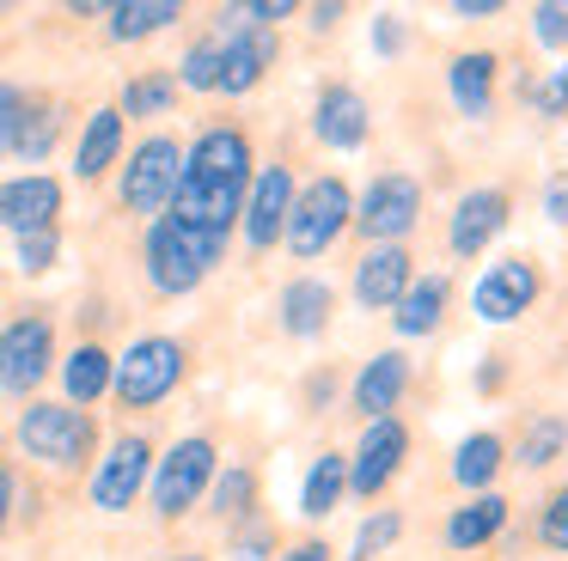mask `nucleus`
I'll return each instance as SVG.
<instances>
[{
	"instance_id": "nucleus-10",
	"label": "nucleus",
	"mask_w": 568,
	"mask_h": 561,
	"mask_svg": "<svg viewBox=\"0 0 568 561\" xmlns=\"http://www.w3.org/2000/svg\"><path fill=\"white\" fill-rule=\"evenodd\" d=\"M544 293V275L531 256H501V263L483 268V280L470 287V312L483 317V324H514V317H526L531 305H538Z\"/></svg>"
},
{
	"instance_id": "nucleus-43",
	"label": "nucleus",
	"mask_w": 568,
	"mask_h": 561,
	"mask_svg": "<svg viewBox=\"0 0 568 561\" xmlns=\"http://www.w3.org/2000/svg\"><path fill=\"white\" fill-rule=\"evenodd\" d=\"M13 500H19V476H13V463H0V531L13 519Z\"/></svg>"
},
{
	"instance_id": "nucleus-36",
	"label": "nucleus",
	"mask_w": 568,
	"mask_h": 561,
	"mask_svg": "<svg viewBox=\"0 0 568 561\" xmlns=\"http://www.w3.org/2000/svg\"><path fill=\"white\" fill-rule=\"evenodd\" d=\"M26 104H31V92H26V85L0 80V159H13L19 129H26Z\"/></svg>"
},
{
	"instance_id": "nucleus-44",
	"label": "nucleus",
	"mask_w": 568,
	"mask_h": 561,
	"mask_svg": "<svg viewBox=\"0 0 568 561\" xmlns=\"http://www.w3.org/2000/svg\"><path fill=\"white\" fill-rule=\"evenodd\" d=\"M501 0H453V19H495Z\"/></svg>"
},
{
	"instance_id": "nucleus-5",
	"label": "nucleus",
	"mask_w": 568,
	"mask_h": 561,
	"mask_svg": "<svg viewBox=\"0 0 568 561\" xmlns=\"http://www.w3.org/2000/svg\"><path fill=\"white\" fill-rule=\"evenodd\" d=\"M355 226V195H348L343 177H318L306 183V190H294V207H287V251L300 256V263H312V256H324L343 232Z\"/></svg>"
},
{
	"instance_id": "nucleus-27",
	"label": "nucleus",
	"mask_w": 568,
	"mask_h": 561,
	"mask_svg": "<svg viewBox=\"0 0 568 561\" xmlns=\"http://www.w3.org/2000/svg\"><path fill=\"white\" fill-rule=\"evenodd\" d=\"M62 390H68V402H74V409L111 397V354H104L99 341H80V348L62 360Z\"/></svg>"
},
{
	"instance_id": "nucleus-20",
	"label": "nucleus",
	"mask_w": 568,
	"mask_h": 561,
	"mask_svg": "<svg viewBox=\"0 0 568 561\" xmlns=\"http://www.w3.org/2000/svg\"><path fill=\"white\" fill-rule=\"evenodd\" d=\"M116 153H123V110H116V104H99V110L87 116V129H80L74 177H80V183H99L104 171L116 165Z\"/></svg>"
},
{
	"instance_id": "nucleus-17",
	"label": "nucleus",
	"mask_w": 568,
	"mask_h": 561,
	"mask_svg": "<svg viewBox=\"0 0 568 561\" xmlns=\"http://www.w3.org/2000/svg\"><path fill=\"white\" fill-rule=\"evenodd\" d=\"M409 280H416V256L404 244H367V256L355 263V299L367 312H392L409 293Z\"/></svg>"
},
{
	"instance_id": "nucleus-16",
	"label": "nucleus",
	"mask_w": 568,
	"mask_h": 561,
	"mask_svg": "<svg viewBox=\"0 0 568 561\" xmlns=\"http://www.w3.org/2000/svg\"><path fill=\"white\" fill-rule=\"evenodd\" d=\"M312 134H318L324 146H336V153H355V146H367V134H373L367 98H361L355 85L331 80V85L318 92V110H312Z\"/></svg>"
},
{
	"instance_id": "nucleus-18",
	"label": "nucleus",
	"mask_w": 568,
	"mask_h": 561,
	"mask_svg": "<svg viewBox=\"0 0 568 561\" xmlns=\"http://www.w3.org/2000/svg\"><path fill=\"white\" fill-rule=\"evenodd\" d=\"M282 55V37L275 31H221V92L245 98L263 73Z\"/></svg>"
},
{
	"instance_id": "nucleus-35",
	"label": "nucleus",
	"mask_w": 568,
	"mask_h": 561,
	"mask_svg": "<svg viewBox=\"0 0 568 561\" xmlns=\"http://www.w3.org/2000/svg\"><path fill=\"white\" fill-rule=\"evenodd\" d=\"M13 263H19V275H50L62 263V232H26V238H13Z\"/></svg>"
},
{
	"instance_id": "nucleus-29",
	"label": "nucleus",
	"mask_w": 568,
	"mask_h": 561,
	"mask_svg": "<svg viewBox=\"0 0 568 561\" xmlns=\"http://www.w3.org/2000/svg\"><path fill=\"white\" fill-rule=\"evenodd\" d=\"M209 507H214V519L245 524L251 512H257V476H251L245 463H226V470H214V482H209Z\"/></svg>"
},
{
	"instance_id": "nucleus-11",
	"label": "nucleus",
	"mask_w": 568,
	"mask_h": 561,
	"mask_svg": "<svg viewBox=\"0 0 568 561\" xmlns=\"http://www.w3.org/2000/svg\"><path fill=\"white\" fill-rule=\"evenodd\" d=\"M404 458H409V427L397 421V415L367 421V427H361L355 458H348V494H355V500H373L397 470H404Z\"/></svg>"
},
{
	"instance_id": "nucleus-6",
	"label": "nucleus",
	"mask_w": 568,
	"mask_h": 561,
	"mask_svg": "<svg viewBox=\"0 0 568 561\" xmlns=\"http://www.w3.org/2000/svg\"><path fill=\"white\" fill-rule=\"evenodd\" d=\"M214 470H221V451H214V439H209V434L178 439V446L165 451L160 463H153V476H148V488H153V512H160V519H184V512L196 507L202 494H209Z\"/></svg>"
},
{
	"instance_id": "nucleus-30",
	"label": "nucleus",
	"mask_w": 568,
	"mask_h": 561,
	"mask_svg": "<svg viewBox=\"0 0 568 561\" xmlns=\"http://www.w3.org/2000/svg\"><path fill=\"white\" fill-rule=\"evenodd\" d=\"M55 134H62V110H55L50 98H31V104H26V129H19V146H13V159H26V165H38V159H50Z\"/></svg>"
},
{
	"instance_id": "nucleus-4",
	"label": "nucleus",
	"mask_w": 568,
	"mask_h": 561,
	"mask_svg": "<svg viewBox=\"0 0 568 561\" xmlns=\"http://www.w3.org/2000/svg\"><path fill=\"white\" fill-rule=\"evenodd\" d=\"M13 439H19L26 458L50 463V470H80V463L99 451V421H92L87 409H74V402H31V409L19 415Z\"/></svg>"
},
{
	"instance_id": "nucleus-3",
	"label": "nucleus",
	"mask_w": 568,
	"mask_h": 561,
	"mask_svg": "<svg viewBox=\"0 0 568 561\" xmlns=\"http://www.w3.org/2000/svg\"><path fill=\"white\" fill-rule=\"evenodd\" d=\"M184 373H190L184 341L178 336H141L111 360V397L123 402V409H153V402H165L184 385Z\"/></svg>"
},
{
	"instance_id": "nucleus-46",
	"label": "nucleus",
	"mask_w": 568,
	"mask_h": 561,
	"mask_svg": "<svg viewBox=\"0 0 568 561\" xmlns=\"http://www.w3.org/2000/svg\"><path fill=\"white\" fill-rule=\"evenodd\" d=\"M306 19H312V31H336V19H343V7L331 0V7H312Z\"/></svg>"
},
{
	"instance_id": "nucleus-32",
	"label": "nucleus",
	"mask_w": 568,
	"mask_h": 561,
	"mask_svg": "<svg viewBox=\"0 0 568 561\" xmlns=\"http://www.w3.org/2000/svg\"><path fill=\"white\" fill-rule=\"evenodd\" d=\"M172 104H178V80L160 68V73H135V80L123 85V104L116 110H123V116H165Z\"/></svg>"
},
{
	"instance_id": "nucleus-39",
	"label": "nucleus",
	"mask_w": 568,
	"mask_h": 561,
	"mask_svg": "<svg viewBox=\"0 0 568 561\" xmlns=\"http://www.w3.org/2000/svg\"><path fill=\"white\" fill-rule=\"evenodd\" d=\"M531 31H538L544 49H568V7H562V0H544V7H531Z\"/></svg>"
},
{
	"instance_id": "nucleus-45",
	"label": "nucleus",
	"mask_w": 568,
	"mask_h": 561,
	"mask_svg": "<svg viewBox=\"0 0 568 561\" xmlns=\"http://www.w3.org/2000/svg\"><path fill=\"white\" fill-rule=\"evenodd\" d=\"M282 561H331V549H324L318 537H306V543H294V549H287Z\"/></svg>"
},
{
	"instance_id": "nucleus-42",
	"label": "nucleus",
	"mask_w": 568,
	"mask_h": 561,
	"mask_svg": "<svg viewBox=\"0 0 568 561\" xmlns=\"http://www.w3.org/2000/svg\"><path fill=\"white\" fill-rule=\"evenodd\" d=\"M544 214H550L556 226H568V177H550V183H544Z\"/></svg>"
},
{
	"instance_id": "nucleus-31",
	"label": "nucleus",
	"mask_w": 568,
	"mask_h": 561,
	"mask_svg": "<svg viewBox=\"0 0 568 561\" xmlns=\"http://www.w3.org/2000/svg\"><path fill=\"white\" fill-rule=\"evenodd\" d=\"M172 80H178V92H221V37H196Z\"/></svg>"
},
{
	"instance_id": "nucleus-9",
	"label": "nucleus",
	"mask_w": 568,
	"mask_h": 561,
	"mask_svg": "<svg viewBox=\"0 0 568 561\" xmlns=\"http://www.w3.org/2000/svg\"><path fill=\"white\" fill-rule=\"evenodd\" d=\"M422 220V183L404 171H385L367 183V195L355 202V226L367 232V244H404V232Z\"/></svg>"
},
{
	"instance_id": "nucleus-14",
	"label": "nucleus",
	"mask_w": 568,
	"mask_h": 561,
	"mask_svg": "<svg viewBox=\"0 0 568 561\" xmlns=\"http://www.w3.org/2000/svg\"><path fill=\"white\" fill-rule=\"evenodd\" d=\"M55 214H62V183L50 171H26V177L0 183V226L26 238V232H55Z\"/></svg>"
},
{
	"instance_id": "nucleus-26",
	"label": "nucleus",
	"mask_w": 568,
	"mask_h": 561,
	"mask_svg": "<svg viewBox=\"0 0 568 561\" xmlns=\"http://www.w3.org/2000/svg\"><path fill=\"white\" fill-rule=\"evenodd\" d=\"M104 31H111V43H141V37L165 31V24L184 19V7L178 0H116V7H104Z\"/></svg>"
},
{
	"instance_id": "nucleus-25",
	"label": "nucleus",
	"mask_w": 568,
	"mask_h": 561,
	"mask_svg": "<svg viewBox=\"0 0 568 561\" xmlns=\"http://www.w3.org/2000/svg\"><path fill=\"white\" fill-rule=\"evenodd\" d=\"M343 494H348V458L324 451V458H312L306 482H300V519H331L343 507Z\"/></svg>"
},
{
	"instance_id": "nucleus-41",
	"label": "nucleus",
	"mask_w": 568,
	"mask_h": 561,
	"mask_svg": "<svg viewBox=\"0 0 568 561\" xmlns=\"http://www.w3.org/2000/svg\"><path fill=\"white\" fill-rule=\"evenodd\" d=\"M373 49H379V55H397V49H404V19H397V12H379V19H373Z\"/></svg>"
},
{
	"instance_id": "nucleus-15",
	"label": "nucleus",
	"mask_w": 568,
	"mask_h": 561,
	"mask_svg": "<svg viewBox=\"0 0 568 561\" xmlns=\"http://www.w3.org/2000/svg\"><path fill=\"white\" fill-rule=\"evenodd\" d=\"M507 214H514V195H507V190H495V183L470 190L465 202L453 207V226H446L453 256H483L495 232H507Z\"/></svg>"
},
{
	"instance_id": "nucleus-38",
	"label": "nucleus",
	"mask_w": 568,
	"mask_h": 561,
	"mask_svg": "<svg viewBox=\"0 0 568 561\" xmlns=\"http://www.w3.org/2000/svg\"><path fill=\"white\" fill-rule=\"evenodd\" d=\"M526 98L538 104V116H568V55H562V68H550L544 85H526Z\"/></svg>"
},
{
	"instance_id": "nucleus-24",
	"label": "nucleus",
	"mask_w": 568,
	"mask_h": 561,
	"mask_svg": "<svg viewBox=\"0 0 568 561\" xmlns=\"http://www.w3.org/2000/svg\"><path fill=\"white\" fill-rule=\"evenodd\" d=\"M507 531V500L501 494H470L465 507L446 519V549H483Z\"/></svg>"
},
{
	"instance_id": "nucleus-34",
	"label": "nucleus",
	"mask_w": 568,
	"mask_h": 561,
	"mask_svg": "<svg viewBox=\"0 0 568 561\" xmlns=\"http://www.w3.org/2000/svg\"><path fill=\"white\" fill-rule=\"evenodd\" d=\"M404 537V512H392V507H379L373 519H361V531H355V549L348 555L355 561H373V555H385V549Z\"/></svg>"
},
{
	"instance_id": "nucleus-22",
	"label": "nucleus",
	"mask_w": 568,
	"mask_h": 561,
	"mask_svg": "<svg viewBox=\"0 0 568 561\" xmlns=\"http://www.w3.org/2000/svg\"><path fill=\"white\" fill-rule=\"evenodd\" d=\"M331 312H336L331 280L300 275V280H287V287H282V329H287V336H300V341H306V336H324Z\"/></svg>"
},
{
	"instance_id": "nucleus-23",
	"label": "nucleus",
	"mask_w": 568,
	"mask_h": 561,
	"mask_svg": "<svg viewBox=\"0 0 568 561\" xmlns=\"http://www.w3.org/2000/svg\"><path fill=\"white\" fill-rule=\"evenodd\" d=\"M446 299H453V280L446 275H416L409 293L392 305V329L397 336H434L446 317Z\"/></svg>"
},
{
	"instance_id": "nucleus-40",
	"label": "nucleus",
	"mask_w": 568,
	"mask_h": 561,
	"mask_svg": "<svg viewBox=\"0 0 568 561\" xmlns=\"http://www.w3.org/2000/svg\"><path fill=\"white\" fill-rule=\"evenodd\" d=\"M270 549H275V524L245 519V524L233 531V555H239V561H270Z\"/></svg>"
},
{
	"instance_id": "nucleus-21",
	"label": "nucleus",
	"mask_w": 568,
	"mask_h": 561,
	"mask_svg": "<svg viewBox=\"0 0 568 561\" xmlns=\"http://www.w3.org/2000/svg\"><path fill=\"white\" fill-rule=\"evenodd\" d=\"M495 68H501V61H495L489 49H470V55H458L453 68H446V92H453L458 116L483 122L495 110Z\"/></svg>"
},
{
	"instance_id": "nucleus-28",
	"label": "nucleus",
	"mask_w": 568,
	"mask_h": 561,
	"mask_svg": "<svg viewBox=\"0 0 568 561\" xmlns=\"http://www.w3.org/2000/svg\"><path fill=\"white\" fill-rule=\"evenodd\" d=\"M501 463H507L501 434H470L465 446L453 451V482H458V488H477V494H489V482L501 476Z\"/></svg>"
},
{
	"instance_id": "nucleus-12",
	"label": "nucleus",
	"mask_w": 568,
	"mask_h": 561,
	"mask_svg": "<svg viewBox=\"0 0 568 561\" xmlns=\"http://www.w3.org/2000/svg\"><path fill=\"white\" fill-rule=\"evenodd\" d=\"M153 476V446L141 434H123L111 439V451L99 458V470H92V507L99 512H129L135 507V494L148 488Z\"/></svg>"
},
{
	"instance_id": "nucleus-13",
	"label": "nucleus",
	"mask_w": 568,
	"mask_h": 561,
	"mask_svg": "<svg viewBox=\"0 0 568 561\" xmlns=\"http://www.w3.org/2000/svg\"><path fill=\"white\" fill-rule=\"evenodd\" d=\"M287 207H294V171L287 165H263L245 190V207H239V226H245L251 251H270L287 226Z\"/></svg>"
},
{
	"instance_id": "nucleus-19",
	"label": "nucleus",
	"mask_w": 568,
	"mask_h": 561,
	"mask_svg": "<svg viewBox=\"0 0 568 561\" xmlns=\"http://www.w3.org/2000/svg\"><path fill=\"white\" fill-rule=\"evenodd\" d=\"M404 390H409V360L397 348H385V354H373V360L355 373V409L367 415V421H379V415L397 409Z\"/></svg>"
},
{
	"instance_id": "nucleus-47",
	"label": "nucleus",
	"mask_w": 568,
	"mask_h": 561,
	"mask_svg": "<svg viewBox=\"0 0 568 561\" xmlns=\"http://www.w3.org/2000/svg\"><path fill=\"white\" fill-rule=\"evenodd\" d=\"M172 561H209V555H202V549H184V555H172Z\"/></svg>"
},
{
	"instance_id": "nucleus-1",
	"label": "nucleus",
	"mask_w": 568,
	"mask_h": 561,
	"mask_svg": "<svg viewBox=\"0 0 568 561\" xmlns=\"http://www.w3.org/2000/svg\"><path fill=\"white\" fill-rule=\"evenodd\" d=\"M251 190V141L245 129H202L184 153V171H178V190L165 214L178 226H196V232H233L239 226V207H245Z\"/></svg>"
},
{
	"instance_id": "nucleus-7",
	"label": "nucleus",
	"mask_w": 568,
	"mask_h": 561,
	"mask_svg": "<svg viewBox=\"0 0 568 561\" xmlns=\"http://www.w3.org/2000/svg\"><path fill=\"white\" fill-rule=\"evenodd\" d=\"M178 171H184V146L172 141V134H148V141L129 153L123 165V207L141 220H160L165 207H172V190H178Z\"/></svg>"
},
{
	"instance_id": "nucleus-33",
	"label": "nucleus",
	"mask_w": 568,
	"mask_h": 561,
	"mask_svg": "<svg viewBox=\"0 0 568 561\" xmlns=\"http://www.w3.org/2000/svg\"><path fill=\"white\" fill-rule=\"evenodd\" d=\"M568 446V421L562 415H538V421L526 427V439H519V463L526 470H544V463H556Z\"/></svg>"
},
{
	"instance_id": "nucleus-8",
	"label": "nucleus",
	"mask_w": 568,
	"mask_h": 561,
	"mask_svg": "<svg viewBox=\"0 0 568 561\" xmlns=\"http://www.w3.org/2000/svg\"><path fill=\"white\" fill-rule=\"evenodd\" d=\"M55 366V324L43 312H26L0 329V390L7 397H31Z\"/></svg>"
},
{
	"instance_id": "nucleus-37",
	"label": "nucleus",
	"mask_w": 568,
	"mask_h": 561,
	"mask_svg": "<svg viewBox=\"0 0 568 561\" xmlns=\"http://www.w3.org/2000/svg\"><path fill=\"white\" fill-rule=\"evenodd\" d=\"M538 543L556 549V555H568V488H556V494L544 500V512H538Z\"/></svg>"
},
{
	"instance_id": "nucleus-2",
	"label": "nucleus",
	"mask_w": 568,
	"mask_h": 561,
	"mask_svg": "<svg viewBox=\"0 0 568 561\" xmlns=\"http://www.w3.org/2000/svg\"><path fill=\"white\" fill-rule=\"evenodd\" d=\"M226 256L221 232H196V226H178L172 214L148 220V238H141V268H148V287L178 299V293H196L202 280L214 275V263Z\"/></svg>"
}]
</instances>
